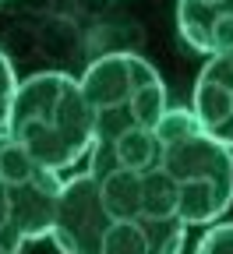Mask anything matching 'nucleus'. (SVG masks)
<instances>
[{
    "label": "nucleus",
    "instance_id": "1",
    "mask_svg": "<svg viewBox=\"0 0 233 254\" xmlns=\"http://www.w3.org/2000/svg\"><path fill=\"white\" fill-rule=\"evenodd\" d=\"M4 134L50 173L64 177L92 148V120L75 74L36 71L18 81Z\"/></svg>",
    "mask_w": 233,
    "mask_h": 254
},
{
    "label": "nucleus",
    "instance_id": "2",
    "mask_svg": "<svg viewBox=\"0 0 233 254\" xmlns=\"http://www.w3.org/2000/svg\"><path fill=\"white\" fill-rule=\"evenodd\" d=\"M155 159L184 226H212L233 205V152L219 145L191 110H166L155 124Z\"/></svg>",
    "mask_w": 233,
    "mask_h": 254
},
{
    "label": "nucleus",
    "instance_id": "3",
    "mask_svg": "<svg viewBox=\"0 0 233 254\" xmlns=\"http://www.w3.org/2000/svg\"><path fill=\"white\" fill-rule=\"evenodd\" d=\"M78 85L92 120V145L152 131L170 110L162 74L138 53H103L85 67Z\"/></svg>",
    "mask_w": 233,
    "mask_h": 254
},
{
    "label": "nucleus",
    "instance_id": "4",
    "mask_svg": "<svg viewBox=\"0 0 233 254\" xmlns=\"http://www.w3.org/2000/svg\"><path fill=\"white\" fill-rule=\"evenodd\" d=\"M60 180L0 134V254H21L25 244L50 237Z\"/></svg>",
    "mask_w": 233,
    "mask_h": 254
},
{
    "label": "nucleus",
    "instance_id": "5",
    "mask_svg": "<svg viewBox=\"0 0 233 254\" xmlns=\"http://www.w3.org/2000/svg\"><path fill=\"white\" fill-rule=\"evenodd\" d=\"M117 215L106 208L99 184L88 173H75L60 180V194L50 222V240L60 254H95L103 233Z\"/></svg>",
    "mask_w": 233,
    "mask_h": 254
},
{
    "label": "nucleus",
    "instance_id": "6",
    "mask_svg": "<svg viewBox=\"0 0 233 254\" xmlns=\"http://www.w3.org/2000/svg\"><path fill=\"white\" fill-rule=\"evenodd\" d=\"M191 117L202 124L219 145L233 152V53L209 57L194 78L191 92Z\"/></svg>",
    "mask_w": 233,
    "mask_h": 254
},
{
    "label": "nucleus",
    "instance_id": "7",
    "mask_svg": "<svg viewBox=\"0 0 233 254\" xmlns=\"http://www.w3.org/2000/svg\"><path fill=\"white\" fill-rule=\"evenodd\" d=\"M177 32L194 53H233V0H180Z\"/></svg>",
    "mask_w": 233,
    "mask_h": 254
},
{
    "label": "nucleus",
    "instance_id": "8",
    "mask_svg": "<svg viewBox=\"0 0 233 254\" xmlns=\"http://www.w3.org/2000/svg\"><path fill=\"white\" fill-rule=\"evenodd\" d=\"M184 237L177 219H113L95 254H180Z\"/></svg>",
    "mask_w": 233,
    "mask_h": 254
},
{
    "label": "nucleus",
    "instance_id": "9",
    "mask_svg": "<svg viewBox=\"0 0 233 254\" xmlns=\"http://www.w3.org/2000/svg\"><path fill=\"white\" fill-rule=\"evenodd\" d=\"M194 254H233V222H212L205 226L202 240L194 244Z\"/></svg>",
    "mask_w": 233,
    "mask_h": 254
},
{
    "label": "nucleus",
    "instance_id": "10",
    "mask_svg": "<svg viewBox=\"0 0 233 254\" xmlns=\"http://www.w3.org/2000/svg\"><path fill=\"white\" fill-rule=\"evenodd\" d=\"M14 88H18V74H14V67H11L7 53L0 50V134H4V124H7V113H11Z\"/></svg>",
    "mask_w": 233,
    "mask_h": 254
}]
</instances>
